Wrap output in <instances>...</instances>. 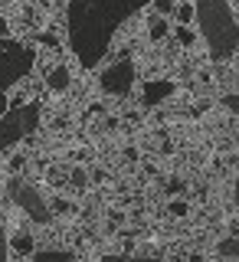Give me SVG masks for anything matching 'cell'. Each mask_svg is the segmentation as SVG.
Masks as SVG:
<instances>
[{"instance_id":"cell-8","label":"cell","mask_w":239,"mask_h":262,"mask_svg":"<svg viewBox=\"0 0 239 262\" xmlns=\"http://www.w3.org/2000/svg\"><path fill=\"white\" fill-rule=\"evenodd\" d=\"M170 213H174V216H184V213H187V203L174 200V203H170Z\"/></svg>"},{"instance_id":"cell-9","label":"cell","mask_w":239,"mask_h":262,"mask_svg":"<svg viewBox=\"0 0 239 262\" xmlns=\"http://www.w3.org/2000/svg\"><path fill=\"white\" fill-rule=\"evenodd\" d=\"M226 105H233V108L239 112V98H226Z\"/></svg>"},{"instance_id":"cell-7","label":"cell","mask_w":239,"mask_h":262,"mask_svg":"<svg viewBox=\"0 0 239 262\" xmlns=\"http://www.w3.org/2000/svg\"><path fill=\"white\" fill-rule=\"evenodd\" d=\"M216 252H220V256H223V259H239V236H236V239H223V243H220L216 246Z\"/></svg>"},{"instance_id":"cell-10","label":"cell","mask_w":239,"mask_h":262,"mask_svg":"<svg viewBox=\"0 0 239 262\" xmlns=\"http://www.w3.org/2000/svg\"><path fill=\"white\" fill-rule=\"evenodd\" d=\"M236 200H239V187H236Z\"/></svg>"},{"instance_id":"cell-4","label":"cell","mask_w":239,"mask_h":262,"mask_svg":"<svg viewBox=\"0 0 239 262\" xmlns=\"http://www.w3.org/2000/svg\"><path fill=\"white\" fill-rule=\"evenodd\" d=\"M10 193H13V200L23 207V213H27V216H33L36 223H49V210H46L43 196L33 190V187H23L20 180H10Z\"/></svg>"},{"instance_id":"cell-6","label":"cell","mask_w":239,"mask_h":262,"mask_svg":"<svg viewBox=\"0 0 239 262\" xmlns=\"http://www.w3.org/2000/svg\"><path fill=\"white\" fill-rule=\"evenodd\" d=\"M46 85L53 89V92H66V89H69V69H66V66H53L49 76H46Z\"/></svg>"},{"instance_id":"cell-5","label":"cell","mask_w":239,"mask_h":262,"mask_svg":"<svg viewBox=\"0 0 239 262\" xmlns=\"http://www.w3.org/2000/svg\"><path fill=\"white\" fill-rule=\"evenodd\" d=\"M131 62H118L115 69H108L102 76V85L105 89H115V92H128V85H131Z\"/></svg>"},{"instance_id":"cell-1","label":"cell","mask_w":239,"mask_h":262,"mask_svg":"<svg viewBox=\"0 0 239 262\" xmlns=\"http://www.w3.org/2000/svg\"><path fill=\"white\" fill-rule=\"evenodd\" d=\"M151 0H72L69 4V39L79 62L85 69L98 66L108 49L112 33L121 27L135 10L147 7Z\"/></svg>"},{"instance_id":"cell-2","label":"cell","mask_w":239,"mask_h":262,"mask_svg":"<svg viewBox=\"0 0 239 262\" xmlns=\"http://www.w3.org/2000/svg\"><path fill=\"white\" fill-rule=\"evenodd\" d=\"M197 20L203 27V36L216 59H226L239 43V27L229 13L226 0H197Z\"/></svg>"},{"instance_id":"cell-3","label":"cell","mask_w":239,"mask_h":262,"mask_svg":"<svg viewBox=\"0 0 239 262\" xmlns=\"http://www.w3.org/2000/svg\"><path fill=\"white\" fill-rule=\"evenodd\" d=\"M36 102L33 105H16V108H10V115L4 118V125H0V147L4 144H13V141H20L27 131L36 125Z\"/></svg>"},{"instance_id":"cell-11","label":"cell","mask_w":239,"mask_h":262,"mask_svg":"<svg viewBox=\"0 0 239 262\" xmlns=\"http://www.w3.org/2000/svg\"><path fill=\"white\" fill-rule=\"evenodd\" d=\"M236 4H239V0H236Z\"/></svg>"}]
</instances>
